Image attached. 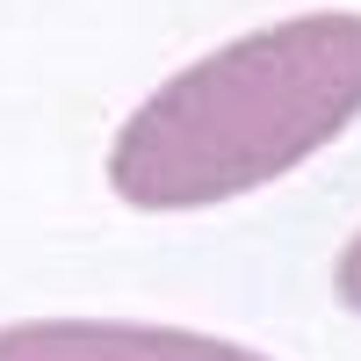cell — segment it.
I'll return each mask as SVG.
<instances>
[{
    "mask_svg": "<svg viewBox=\"0 0 361 361\" xmlns=\"http://www.w3.org/2000/svg\"><path fill=\"white\" fill-rule=\"evenodd\" d=\"M354 116L361 15L311 8L159 80L109 145V188L130 209H217L318 159Z\"/></svg>",
    "mask_w": 361,
    "mask_h": 361,
    "instance_id": "obj_1",
    "label": "cell"
},
{
    "mask_svg": "<svg viewBox=\"0 0 361 361\" xmlns=\"http://www.w3.org/2000/svg\"><path fill=\"white\" fill-rule=\"evenodd\" d=\"M333 282H340V304L361 311V231L347 238V253H340V275H333Z\"/></svg>",
    "mask_w": 361,
    "mask_h": 361,
    "instance_id": "obj_3",
    "label": "cell"
},
{
    "mask_svg": "<svg viewBox=\"0 0 361 361\" xmlns=\"http://www.w3.org/2000/svg\"><path fill=\"white\" fill-rule=\"evenodd\" d=\"M0 361H275L188 325H123V318H22L0 325Z\"/></svg>",
    "mask_w": 361,
    "mask_h": 361,
    "instance_id": "obj_2",
    "label": "cell"
}]
</instances>
